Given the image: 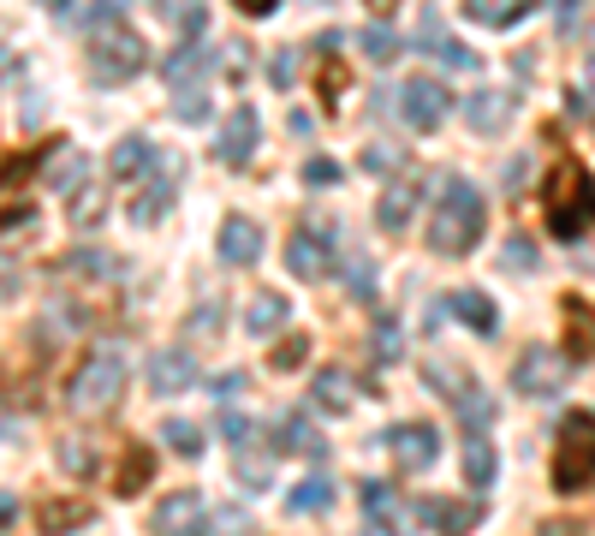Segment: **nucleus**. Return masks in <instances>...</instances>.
Listing matches in <instances>:
<instances>
[{
    "instance_id": "obj_31",
    "label": "nucleus",
    "mask_w": 595,
    "mask_h": 536,
    "mask_svg": "<svg viewBox=\"0 0 595 536\" xmlns=\"http://www.w3.org/2000/svg\"><path fill=\"white\" fill-rule=\"evenodd\" d=\"M60 274H96V281H113V274H120V256H108V251H96V244H84V251L60 256Z\"/></svg>"
},
{
    "instance_id": "obj_2",
    "label": "nucleus",
    "mask_w": 595,
    "mask_h": 536,
    "mask_svg": "<svg viewBox=\"0 0 595 536\" xmlns=\"http://www.w3.org/2000/svg\"><path fill=\"white\" fill-rule=\"evenodd\" d=\"M483 221H488V203L471 179H447L441 185V203H434V221H429V251L441 256H471L483 244Z\"/></svg>"
},
{
    "instance_id": "obj_39",
    "label": "nucleus",
    "mask_w": 595,
    "mask_h": 536,
    "mask_svg": "<svg viewBox=\"0 0 595 536\" xmlns=\"http://www.w3.org/2000/svg\"><path fill=\"white\" fill-rule=\"evenodd\" d=\"M162 436H167L173 453H185V459H197V453H202V429H197V424H185V417H173Z\"/></svg>"
},
{
    "instance_id": "obj_55",
    "label": "nucleus",
    "mask_w": 595,
    "mask_h": 536,
    "mask_svg": "<svg viewBox=\"0 0 595 536\" xmlns=\"http://www.w3.org/2000/svg\"><path fill=\"white\" fill-rule=\"evenodd\" d=\"M31 221H36L31 203H7V233H19V227H31Z\"/></svg>"
},
{
    "instance_id": "obj_53",
    "label": "nucleus",
    "mask_w": 595,
    "mask_h": 536,
    "mask_svg": "<svg viewBox=\"0 0 595 536\" xmlns=\"http://www.w3.org/2000/svg\"><path fill=\"white\" fill-rule=\"evenodd\" d=\"M506 269H536V251H530V239H506Z\"/></svg>"
},
{
    "instance_id": "obj_27",
    "label": "nucleus",
    "mask_w": 595,
    "mask_h": 536,
    "mask_svg": "<svg viewBox=\"0 0 595 536\" xmlns=\"http://www.w3.org/2000/svg\"><path fill=\"white\" fill-rule=\"evenodd\" d=\"M495 471H500V459H495V447H488V436H464V483L495 489Z\"/></svg>"
},
{
    "instance_id": "obj_35",
    "label": "nucleus",
    "mask_w": 595,
    "mask_h": 536,
    "mask_svg": "<svg viewBox=\"0 0 595 536\" xmlns=\"http://www.w3.org/2000/svg\"><path fill=\"white\" fill-rule=\"evenodd\" d=\"M333 506V483L328 477H304V483L293 489V513H328Z\"/></svg>"
},
{
    "instance_id": "obj_8",
    "label": "nucleus",
    "mask_w": 595,
    "mask_h": 536,
    "mask_svg": "<svg viewBox=\"0 0 595 536\" xmlns=\"http://www.w3.org/2000/svg\"><path fill=\"white\" fill-rule=\"evenodd\" d=\"M256 138H263V120H256L251 101H239V108L221 120V132H214V155H221L227 167H244L256 155Z\"/></svg>"
},
{
    "instance_id": "obj_10",
    "label": "nucleus",
    "mask_w": 595,
    "mask_h": 536,
    "mask_svg": "<svg viewBox=\"0 0 595 536\" xmlns=\"http://www.w3.org/2000/svg\"><path fill=\"white\" fill-rule=\"evenodd\" d=\"M560 316H565V358H572V364H590L595 358V304L584 293H565Z\"/></svg>"
},
{
    "instance_id": "obj_49",
    "label": "nucleus",
    "mask_w": 595,
    "mask_h": 536,
    "mask_svg": "<svg viewBox=\"0 0 595 536\" xmlns=\"http://www.w3.org/2000/svg\"><path fill=\"white\" fill-rule=\"evenodd\" d=\"M304 352H310V340L293 335L286 346H274V358H268V364H274V370H298V364H304Z\"/></svg>"
},
{
    "instance_id": "obj_44",
    "label": "nucleus",
    "mask_w": 595,
    "mask_h": 536,
    "mask_svg": "<svg viewBox=\"0 0 595 536\" xmlns=\"http://www.w3.org/2000/svg\"><path fill=\"white\" fill-rule=\"evenodd\" d=\"M244 387H251V375H244V370H221V375L209 382V400H221V412H227V405L239 400Z\"/></svg>"
},
{
    "instance_id": "obj_24",
    "label": "nucleus",
    "mask_w": 595,
    "mask_h": 536,
    "mask_svg": "<svg viewBox=\"0 0 595 536\" xmlns=\"http://www.w3.org/2000/svg\"><path fill=\"white\" fill-rule=\"evenodd\" d=\"M286 316H293L286 293H256V298H251V310H244V328H251L256 340H268L274 328H286Z\"/></svg>"
},
{
    "instance_id": "obj_34",
    "label": "nucleus",
    "mask_w": 595,
    "mask_h": 536,
    "mask_svg": "<svg viewBox=\"0 0 595 536\" xmlns=\"http://www.w3.org/2000/svg\"><path fill=\"white\" fill-rule=\"evenodd\" d=\"M155 12H162V24H167V31H179L185 42H197L202 31H209V12H202V7H155Z\"/></svg>"
},
{
    "instance_id": "obj_18",
    "label": "nucleus",
    "mask_w": 595,
    "mask_h": 536,
    "mask_svg": "<svg viewBox=\"0 0 595 536\" xmlns=\"http://www.w3.org/2000/svg\"><path fill=\"white\" fill-rule=\"evenodd\" d=\"M274 453H310V459L328 453V441L316 436L310 412H286V417H280V429H274Z\"/></svg>"
},
{
    "instance_id": "obj_11",
    "label": "nucleus",
    "mask_w": 595,
    "mask_h": 536,
    "mask_svg": "<svg viewBox=\"0 0 595 536\" xmlns=\"http://www.w3.org/2000/svg\"><path fill=\"white\" fill-rule=\"evenodd\" d=\"M286 269H293L298 281H322L333 269V244H328L322 227H298L293 244H286Z\"/></svg>"
},
{
    "instance_id": "obj_33",
    "label": "nucleus",
    "mask_w": 595,
    "mask_h": 536,
    "mask_svg": "<svg viewBox=\"0 0 595 536\" xmlns=\"http://www.w3.org/2000/svg\"><path fill=\"white\" fill-rule=\"evenodd\" d=\"M453 405H459V417H464V424H471V429L495 424V400H488V394H483V387H476V382H464Z\"/></svg>"
},
{
    "instance_id": "obj_56",
    "label": "nucleus",
    "mask_w": 595,
    "mask_h": 536,
    "mask_svg": "<svg viewBox=\"0 0 595 536\" xmlns=\"http://www.w3.org/2000/svg\"><path fill=\"white\" fill-rule=\"evenodd\" d=\"M244 19H274V0H239Z\"/></svg>"
},
{
    "instance_id": "obj_57",
    "label": "nucleus",
    "mask_w": 595,
    "mask_h": 536,
    "mask_svg": "<svg viewBox=\"0 0 595 536\" xmlns=\"http://www.w3.org/2000/svg\"><path fill=\"white\" fill-rule=\"evenodd\" d=\"M364 536H394V525H364Z\"/></svg>"
},
{
    "instance_id": "obj_9",
    "label": "nucleus",
    "mask_w": 595,
    "mask_h": 536,
    "mask_svg": "<svg viewBox=\"0 0 595 536\" xmlns=\"http://www.w3.org/2000/svg\"><path fill=\"white\" fill-rule=\"evenodd\" d=\"M150 530L155 536H202V530H209V506H202L197 489H173V495L155 506Z\"/></svg>"
},
{
    "instance_id": "obj_48",
    "label": "nucleus",
    "mask_w": 595,
    "mask_h": 536,
    "mask_svg": "<svg viewBox=\"0 0 595 536\" xmlns=\"http://www.w3.org/2000/svg\"><path fill=\"white\" fill-rule=\"evenodd\" d=\"M434 61H441V66H453V72H476V54L464 48V42H453V36H447L441 48H434Z\"/></svg>"
},
{
    "instance_id": "obj_52",
    "label": "nucleus",
    "mask_w": 595,
    "mask_h": 536,
    "mask_svg": "<svg viewBox=\"0 0 595 536\" xmlns=\"http://www.w3.org/2000/svg\"><path fill=\"white\" fill-rule=\"evenodd\" d=\"M293 72H298V54H293V48H280V54H274V66H268V78L286 90V84H293Z\"/></svg>"
},
{
    "instance_id": "obj_32",
    "label": "nucleus",
    "mask_w": 595,
    "mask_h": 536,
    "mask_svg": "<svg viewBox=\"0 0 595 536\" xmlns=\"http://www.w3.org/2000/svg\"><path fill=\"white\" fill-rule=\"evenodd\" d=\"M357 501H364L370 525H387V518L399 513V495H394L387 483H375V477H370V483H357Z\"/></svg>"
},
{
    "instance_id": "obj_45",
    "label": "nucleus",
    "mask_w": 595,
    "mask_h": 536,
    "mask_svg": "<svg viewBox=\"0 0 595 536\" xmlns=\"http://www.w3.org/2000/svg\"><path fill=\"white\" fill-rule=\"evenodd\" d=\"M345 286H352V298H375V263L370 256H352V263H345Z\"/></svg>"
},
{
    "instance_id": "obj_7",
    "label": "nucleus",
    "mask_w": 595,
    "mask_h": 536,
    "mask_svg": "<svg viewBox=\"0 0 595 536\" xmlns=\"http://www.w3.org/2000/svg\"><path fill=\"white\" fill-rule=\"evenodd\" d=\"M560 382H565V358H554L548 346H530V352H518L513 387H518L525 400H554Z\"/></svg>"
},
{
    "instance_id": "obj_5",
    "label": "nucleus",
    "mask_w": 595,
    "mask_h": 536,
    "mask_svg": "<svg viewBox=\"0 0 595 536\" xmlns=\"http://www.w3.org/2000/svg\"><path fill=\"white\" fill-rule=\"evenodd\" d=\"M143 66H150V48H143L137 31L113 24V31L90 36V78L96 84H132Z\"/></svg>"
},
{
    "instance_id": "obj_36",
    "label": "nucleus",
    "mask_w": 595,
    "mask_h": 536,
    "mask_svg": "<svg viewBox=\"0 0 595 536\" xmlns=\"http://www.w3.org/2000/svg\"><path fill=\"white\" fill-rule=\"evenodd\" d=\"M66 215H71L78 227H96L101 215H108V203H101V192H96V185H84L78 197H66Z\"/></svg>"
},
{
    "instance_id": "obj_21",
    "label": "nucleus",
    "mask_w": 595,
    "mask_h": 536,
    "mask_svg": "<svg viewBox=\"0 0 595 536\" xmlns=\"http://www.w3.org/2000/svg\"><path fill=\"white\" fill-rule=\"evenodd\" d=\"M162 167V150L150 138H120L113 143V179H143V173Z\"/></svg>"
},
{
    "instance_id": "obj_3",
    "label": "nucleus",
    "mask_w": 595,
    "mask_h": 536,
    "mask_svg": "<svg viewBox=\"0 0 595 536\" xmlns=\"http://www.w3.org/2000/svg\"><path fill=\"white\" fill-rule=\"evenodd\" d=\"M554 489L560 495H584L595 483V412H565L560 417V436H554Z\"/></svg>"
},
{
    "instance_id": "obj_41",
    "label": "nucleus",
    "mask_w": 595,
    "mask_h": 536,
    "mask_svg": "<svg viewBox=\"0 0 595 536\" xmlns=\"http://www.w3.org/2000/svg\"><path fill=\"white\" fill-rule=\"evenodd\" d=\"M239 483H244V489H251V495H263V489L274 483V471H268V459H256V453H251V447H244V453H239Z\"/></svg>"
},
{
    "instance_id": "obj_20",
    "label": "nucleus",
    "mask_w": 595,
    "mask_h": 536,
    "mask_svg": "<svg viewBox=\"0 0 595 536\" xmlns=\"http://www.w3.org/2000/svg\"><path fill=\"white\" fill-rule=\"evenodd\" d=\"M447 310H453L464 328H476V335H495L500 328V310L488 304V293H476V286H459V293L447 298Z\"/></svg>"
},
{
    "instance_id": "obj_38",
    "label": "nucleus",
    "mask_w": 595,
    "mask_h": 536,
    "mask_svg": "<svg viewBox=\"0 0 595 536\" xmlns=\"http://www.w3.org/2000/svg\"><path fill=\"white\" fill-rule=\"evenodd\" d=\"M209 113H214V101L202 96V90H179V96H173V120H185V125H202Z\"/></svg>"
},
{
    "instance_id": "obj_19",
    "label": "nucleus",
    "mask_w": 595,
    "mask_h": 536,
    "mask_svg": "<svg viewBox=\"0 0 595 536\" xmlns=\"http://www.w3.org/2000/svg\"><path fill=\"white\" fill-rule=\"evenodd\" d=\"M310 405H322V412H352L357 405V394H352V375H345L340 364H328V370H316L310 375Z\"/></svg>"
},
{
    "instance_id": "obj_25",
    "label": "nucleus",
    "mask_w": 595,
    "mask_h": 536,
    "mask_svg": "<svg viewBox=\"0 0 595 536\" xmlns=\"http://www.w3.org/2000/svg\"><path fill=\"white\" fill-rule=\"evenodd\" d=\"M525 12H530V0H464V19L488 24V31H513Z\"/></svg>"
},
{
    "instance_id": "obj_26",
    "label": "nucleus",
    "mask_w": 595,
    "mask_h": 536,
    "mask_svg": "<svg viewBox=\"0 0 595 536\" xmlns=\"http://www.w3.org/2000/svg\"><path fill=\"white\" fill-rule=\"evenodd\" d=\"M54 19H60L66 31L101 36V31H113V24H120V7H108V0H90V7H54Z\"/></svg>"
},
{
    "instance_id": "obj_46",
    "label": "nucleus",
    "mask_w": 595,
    "mask_h": 536,
    "mask_svg": "<svg viewBox=\"0 0 595 536\" xmlns=\"http://www.w3.org/2000/svg\"><path fill=\"white\" fill-rule=\"evenodd\" d=\"M60 466H66L71 477H84V471H90V466H96V453H90V441H84V436H71V441H60Z\"/></svg>"
},
{
    "instance_id": "obj_50",
    "label": "nucleus",
    "mask_w": 595,
    "mask_h": 536,
    "mask_svg": "<svg viewBox=\"0 0 595 536\" xmlns=\"http://www.w3.org/2000/svg\"><path fill=\"white\" fill-rule=\"evenodd\" d=\"M394 162H399V150H394V143H370V150H364V167H370V173H387Z\"/></svg>"
},
{
    "instance_id": "obj_12",
    "label": "nucleus",
    "mask_w": 595,
    "mask_h": 536,
    "mask_svg": "<svg viewBox=\"0 0 595 536\" xmlns=\"http://www.w3.org/2000/svg\"><path fill=\"white\" fill-rule=\"evenodd\" d=\"M382 441L394 447V459H399L405 471H429L434 453H441V436H434V424H399V429H387Z\"/></svg>"
},
{
    "instance_id": "obj_4",
    "label": "nucleus",
    "mask_w": 595,
    "mask_h": 536,
    "mask_svg": "<svg viewBox=\"0 0 595 536\" xmlns=\"http://www.w3.org/2000/svg\"><path fill=\"white\" fill-rule=\"evenodd\" d=\"M120 387H125V358H120V346H90L84 352V364L71 370V382H66V405L71 412H108L113 400H120Z\"/></svg>"
},
{
    "instance_id": "obj_42",
    "label": "nucleus",
    "mask_w": 595,
    "mask_h": 536,
    "mask_svg": "<svg viewBox=\"0 0 595 536\" xmlns=\"http://www.w3.org/2000/svg\"><path fill=\"white\" fill-rule=\"evenodd\" d=\"M167 203H173V185H167V179H155L150 192H143V203H132V215H137L143 227H150V221H162V209H167Z\"/></svg>"
},
{
    "instance_id": "obj_6",
    "label": "nucleus",
    "mask_w": 595,
    "mask_h": 536,
    "mask_svg": "<svg viewBox=\"0 0 595 536\" xmlns=\"http://www.w3.org/2000/svg\"><path fill=\"white\" fill-rule=\"evenodd\" d=\"M394 101H399V120L411 125V132H434V125L453 113V96H447L434 78H405V90Z\"/></svg>"
},
{
    "instance_id": "obj_16",
    "label": "nucleus",
    "mask_w": 595,
    "mask_h": 536,
    "mask_svg": "<svg viewBox=\"0 0 595 536\" xmlns=\"http://www.w3.org/2000/svg\"><path fill=\"white\" fill-rule=\"evenodd\" d=\"M417 197H423V179H394L382 192V203H375V221H382L387 233H405L417 215Z\"/></svg>"
},
{
    "instance_id": "obj_14",
    "label": "nucleus",
    "mask_w": 595,
    "mask_h": 536,
    "mask_svg": "<svg viewBox=\"0 0 595 536\" xmlns=\"http://www.w3.org/2000/svg\"><path fill=\"white\" fill-rule=\"evenodd\" d=\"M214 251H221V263H232V269H251L256 256H263V227H256L251 215H227Z\"/></svg>"
},
{
    "instance_id": "obj_37",
    "label": "nucleus",
    "mask_w": 595,
    "mask_h": 536,
    "mask_svg": "<svg viewBox=\"0 0 595 536\" xmlns=\"http://www.w3.org/2000/svg\"><path fill=\"white\" fill-rule=\"evenodd\" d=\"M202 536H251V513H244V506H214Z\"/></svg>"
},
{
    "instance_id": "obj_30",
    "label": "nucleus",
    "mask_w": 595,
    "mask_h": 536,
    "mask_svg": "<svg viewBox=\"0 0 595 536\" xmlns=\"http://www.w3.org/2000/svg\"><path fill=\"white\" fill-rule=\"evenodd\" d=\"M357 54H364L370 66H387V61L399 54V36H394V24H387V19L364 24V31H357Z\"/></svg>"
},
{
    "instance_id": "obj_40",
    "label": "nucleus",
    "mask_w": 595,
    "mask_h": 536,
    "mask_svg": "<svg viewBox=\"0 0 595 536\" xmlns=\"http://www.w3.org/2000/svg\"><path fill=\"white\" fill-rule=\"evenodd\" d=\"M214 436H221L232 453H244V441H251V424H244V412H232V405H227V412L214 417Z\"/></svg>"
},
{
    "instance_id": "obj_13",
    "label": "nucleus",
    "mask_w": 595,
    "mask_h": 536,
    "mask_svg": "<svg viewBox=\"0 0 595 536\" xmlns=\"http://www.w3.org/2000/svg\"><path fill=\"white\" fill-rule=\"evenodd\" d=\"M185 387H197V358L191 346H167V352L150 358V394H185Z\"/></svg>"
},
{
    "instance_id": "obj_29",
    "label": "nucleus",
    "mask_w": 595,
    "mask_h": 536,
    "mask_svg": "<svg viewBox=\"0 0 595 536\" xmlns=\"http://www.w3.org/2000/svg\"><path fill=\"white\" fill-rule=\"evenodd\" d=\"M36 525L48 530V536H71V525H90V506L84 501H42V513H36Z\"/></svg>"
},
{
    "instance_id": "obj_43",
    "label": "nucleus",
    "mask_w": 595,
    "mask_h": 536,
    "mask_svg": "<svg viewBox=\"0 0 595 536\" xmlns=\"http://www.w3.org/2000/svg\"><path fill=\"white\" fill-rule=\"evenodd\" d=\"M221 322H227V304H221V298L197 304V310H191V340H202V335H221Z\"/></svg>"
},
{
    "instance_id": "obj_17",
    "label": "nucleus",
    "mask_w": 595,
    "mask_h": 536,
    "mask_svg": "<svg viewBox=\"0 0 595 536\" xmlns=\"http://www.w3.org/2000/svg\"><path fill=\"white\" fill-rule=\"evenodd\" d=\"M464 120H471L483 138H500L506 125H513V96H500V90H476L471 101H464Z\"/></svg>"
},
{
    "instance_id": "obj_28",
    "label": "nucleus",
    "mask_w": 595,
    "mask_h": 536,
    "mask_svg": "<svg viewBox=\"0 0 595 536\" xmlns=\"http://www.w3.org/2000/svg\"><path fill=\"white\" fill-rule=\"evenodd\" d=\"M150 477H155V453L143 441H132V447H125V459H120V471H113V489H120V495H137Z\"/></svg>"
},
{
    "instance_id": "obj_1",
    "label": "nucleus",
    "mask_w": 595,
    "mask_h": 536,
    "mask_svg": "<svg viewBox=\"0 0 595 536\" xmlns=\"http://www.w3.org/2000/svg\"><path fill=\"white\" fill-rule=\"evenodd\" d=\"M542 215H548V233L560 244H577L595 227V173L577 162V155H560V162L548 167Z\"/></svg>"
},
{
    "instance_id": "obj_51",
    "label": "nucleus",
    "mask_w": 595,
    "mask_h": 536,
    "mask_svg": "<svg viewBox=\"0 0 595 536\" xmlns=\"http://www.w3.org/2000/svg\"><path fill=\"white\" fill-rule=\"evenodd\" d=\"M227 61H221V72H227V78H244V72H251V61H244V54H251V48H244V42H227Z\"/></svg>"
},
{
    "instance_id": "obj_23",
    "label": "nucleus",
    "mask_w": 595,
    "mask_h": 536,
    "mask_svg": "<svg viewBox=\"0 0 595 536\" xmlns=\"http://www.w3.org/2000/svg\"><path fill=\"white\" fill-rule=\"evenodd\" d=\"M84 179H90V162H84V150L60 143V150H54V162H48V185H54V192H66V197H78Z\"/></svg>"
},
{
    "instance_id": "obj_15",
    "label": "nucleus",
    "mask_w": 595,
    "mask_h": 536,
    "mask_svg": "<svg viewBox=\"0 0 595 536\" xmlns=\"http://www.w3.org/2000/svg\"><path fill=\"white\" fill-rule=\"evenodd\" d=\"M411 513L423 518V525H434L441 536H471V525L483 518V506H476V501H441V495H429V501H417Z\"/></svg>"
},
{
    "instance_id": "obj_22",
    "label": "nucleus",
    "mask_w": 595,
    "mask_h": 536,
    "mask_svg": "<svg viewBox=\"0 0 595 536\" xmlns=\"http://www.w3.org/2000/svg\"><path fill=\"white\" fill-rule=\"evenodd\" d=\"M209 66H214V54H209V48H197V42H179V48H173L167 61H162V78H167V84H185V90H191V84H197Z\"/></svg>"
},
{
    "instance_id": "obj_47",
    "label": "nucleus",
    "mask_w": 595,
    "mask_h": 536,
    "mask_svg": "<svg viewBox=\"0 0 595 536\" xmlns=\"http://www.w3.org/2000/svg\"><path fill=\"white\" fill-rule=\"evenodd\" d=\"M304 185H316V192L340 185V162H328V155H310V162H304Z\"/></svg>"
},
{
    "instance_id": "obj_54",
    "label": "nucleus",
    "mask_w": 595,
    "mask_h": 536,
    "mask_svg": "<svg viewBox=\"0 0 595 536\" xmlns=\"http://www.w3.org/2000/svg\"><path fill=\"white\" fill-rule=\"evenodd\" d=\"M375 358H382V364H394V358H399V346H394V322H375Z\"/></svg>"
}]
</instances>
